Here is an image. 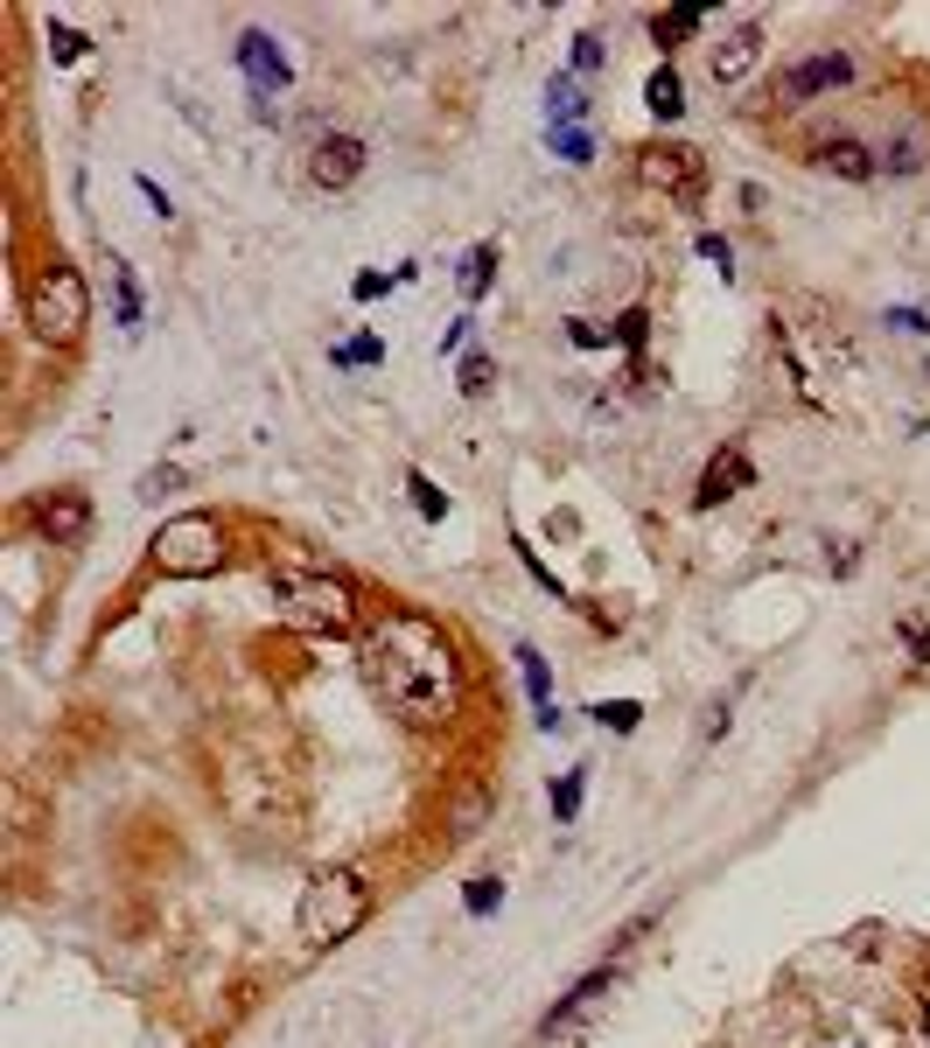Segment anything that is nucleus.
I'll return each instance as SVG.
<instances>
[{"label": "nucleus", "mask_w": 930, "mask_h": 1048, "mask_svg": "<svg viewBox=\"0 0 930 1048\" xmlns=\"http://www.w3.org/2000/svg\"><path fill=\"white\" fill-rule=\"evenodd\" d=\"M350 294H357V301H378V294H385V273H357Z\"/></svg>", "instance_id": "39"}, {"label": "nucleus", "mask_w": 930, "mask_h": 1048, "mask_svg": "<svg viewBox=\"0 0 930 1048\" xmlns=\"http://www.w3.org/2000/svg\"><path fill=\"white\" fill-rule=\"evenodd\" d=\"M581 112H587V99H581L574 70H560V78L546 84V120H553V126H567V120H581Z\"/></svg>", "instance_id": "18"}, {"label": "nucleus", "mask_w": 930, "mask_h": 1048, "mask_svg": "<svg viewBox=\"0 0 930 1048\" xmlns=\"http://www.w3.org/2000/svg\"><path fill=\"white\" fill-rule=\"evenodd\" d=\"M112 266V294H120V329H141V280H133L126 259H105Z\"/></svg>", "instance_id": "20"}, {"label": "nucleus", "mask_w": 930, "mask_h": 1048, "mask_svg": "<svg viewBox=\"0 0 930 1048\" xmlns=\"http://www.w3.org/2000/svg\"><path fill=\"white\" fill-rule=\"evenodd\" d=\"M882 322H888V329H930V315H923V308H888Z\"/></svg>", "instance_id": "38"}, {"label": "nucleus", "mask_w": 930, "mask_h": 1048, "mask_svg": "<svg viewBox=\"0 0 930 1048\" xmlns=\"http://www.w3.org/2000/svg\"><path fill=\"white\" fill-rule=\"evenodd\" d=\"M581 790H587V776H581V769H567L560 784H553V818H560V825H574V811H581Z\"/></svg>", "instance_id": "22"}, {"label": "nucleus", "mask_w": 930, "mask_h": 1048, "mask_svg": "<svg viewBox=\"0 0 930 1048\" xmlns=\"http://www.w3.org/2000/svg\"><path fill=\"white\" fill-rule=\"evenodd\" d=\"M147 552H155V566L168 581H211L224 566V531H217V518H203V510H182V518H168L155 539H147Z\"/></svg>", "instance_id": "5"}, {"label": "nucleus", "mask_w": 930, "mask_h": 1048, "mask_svg": "<svg viewBox=\"0 0 930 1048\" xmlns=\"http://www.w3.org/2000/svg\"><path fill=\"white\" fill-rule=\"evenodd\" d=\"M699 259H707V266H720V280L735 273V245L720 238V232H699Z\"/></svg>", "instance_id": "30"}, {"label": "nucleus", "mask_w": 930, "mask_h": 1048, "mask_svg": "<svg viewBox=\"0 0 930 1048\" xmlns=\"http://www.w3.org/2000/svg\"><path fill=\"white\" fill-rule=\"evenodd\" d=\"M637 176L651 189H664V196L693 203L699 182H707V161H699V147H686V140H651V147H637Z\"/></svg>", "instance_id": "6"}, {"label": "nucleus", "mask_w": 930, "mask_h": 1048, "mask_svg": "<svg viewBox=\"0 0 930 1048\" xmlns=\"http://www.w3.org/2000/svg\"><path fill=\"white\" fill-rule=\"evenodd\" d=\"M840 84H853V56L847 49H811L776 78L784 105H811V99H826V91H840Z\"/></svg>", "instance_id": "7"}, {"label": "nucleus", "mask_w": 930, "mask_h": 1048, "mask_svg": "<svg viewBox=\"0 0 930 1048\" xmlns=\"http://www.w3.org/2000/svg\"><path fill=\"white\" fill-rule=\"evenodd\" d=\"M406 489H413V504H421V518H441V510H448V497H441V489H434V483H427V475H421V469H413V475H406Z\"/></svg>", "instance_id": "29"}, {"label": "nucleus", "mask_w": 930, "mask_h": 1048, "mask_svg": "<svg viewBox=\"0 0 930 1048\" xmlns=\"http://www.w3.org/2000/svg\"><path fill=\"white\" fill-rule=\"evenodd\" d=\"M923 168V140L917 133H896V140L875 147V176H917Z\"/></svg>", "instance_id": "17"}, {"label": "nucleus", "mask_w": 930, "mask_h": 1048, "mask_svg": "<svg viewBox=\"0 0 930 1048\" xmlns=\"http://www.w3.org/2000/svg\"><path fill=\"white\" fill-rule=\"evenodd\" d=\"M329 357H336L344 371H357V364H378V357H385V342H378V336H357V342H336Z\"/></svg>", "instance_id": "24"}, {"label": "nucleus", "mask_w": 930, "mask_h": 1048, "mask_svg": "<svg viewBox=\"0 0 930 1048\" xmlns=\"http://www.w3.org/2000/svg\"><path fill=\"white\" fill-rule=\"evenodd\" d=\"M365 140L357 133H322L315 140V155H309V176H315V189H350L357 176H365Z\"/></svg>", "instance_id": "10"}, {"label": "nucleus", "mask_w": 930, "mask_h": 1048, "mask_svg": "<svg viewBox=\"0 0 930 1048\" xmlns=\"http://www.w3.org/2000/svg\"><path fill=\"white\" fill-rule=\"evenodd\" d=\"M29 525L43 531L49 545H85L91 539V497L85 489H49V497H35Z\"/></svg>", "instance_id": "8"}, {"label": "nucleus", "mask_w": 930, "mask_h": 1048, "mask_svg": "<svg viewBox=\"0 0 930 1048\" xmlns=\"http://www.w3.org/2000/svg\"><path fill=\"white\" fill-rule=\"evenodd\" d=\"M497 902H504V881H497V874H483V881H469V894H462V909H469V916H490V909H497Z\"/></svg>", "instance_id": "25"}, {"label": "nucleus", "mask_w": 930, "mask_h": 1048, "mask_svg": "<svg viewBox=\"0 0 930 1048\" xmlns=\"http://www.w3.org/2000/svg\"><path fill=\"white\" fill-rule=\"evenodd\" d=\"M643 105H651L658 120H679V112H686V84H679V70H672V64H658V70H651V84H643Z\"/></svg>", "instance_id": "16"}, {"label": "nucleus", "mask_w": 930, "mask_h": 1048, "mask_svg": "<svg viewBox=\"0 0 930 1048\" xmlns=\"http://www.w3.org/2000/svg\"><path fill=\"white\" fill-rule=\"evenodd\" d=\"M574 70H581V78H595V70H602V35H574Z\"/></svg>", "instance_id": "32"}, {"label": "nucleus", "mask_w": 930, "mask_h": 1048, "mask_svg": "<svg viewBox=\"0 0 930 1048\" xmlns=\"http://www.w3.org/2000/svg\"><path fill=\"white\" fill-rule=\"evenodd\" d=\"M699 29H707V14H699V8H672V14H658V22H651L658 49H679V43H686V35H699Z\"/></svg>", "instance_id": "19"}, {"label": "nucleus", "mask_w": 930, "mask_h": 1048, "mask_svg": "<svg viewBox=\"0 0 930 1048\" xmlns=\"http://www.w3.org/2000/svg\"><path fill=\"white\" fill-rule=\"evenodd\" d=\"M755 64H763V29H755V22H735V29L714 43V64H707V70H714V84H749Z\"/></svg>", "instance_id": "11"}, {"label": "nucleus", "mask_w": 930, "mask_h": 1048, "mask_svg": "<svg viewBox=\"0 0 930 1048\" xmlns=\"http://www.w3.org/2000/svg\"><path fill=\"white\" fill-rule=\"evenodd\" d=\"M490 273H497V245H477V252L462 259V294L483 301V294H490Z\"/></svg>", "instance_id": "21"}, {"label": "nucleus", "mask_w": 930, "mask_h": 1048, "mask_svg": "<svg viewBox=\"0 0 930 1048\" xmlns=\"http://www.w3.org/2000/svg\"><path fill=\"white\" fill-rule=\"evenodd\" d=\"M49 43H56V64H78V56L91 49V35H78V29H64V22H49Z\"/></svg>", "instance_id": "28"}, {"label": "nucleus", "mask_w": 930, "mask_h": 1048, "mask_svg": "<svg viewBox=\"0 0 930 1048\" xmlns=\"http://www.w3.org/2000/svg\"><path fill=\"white\" fill-rule=\"evenodd\" d=\"M595 720H602V728H616V734H630L637 720H643V707H637V699H602Z\"/></svg>", "instance_id": "26"}, {"label": "nucleus", "mask_w": 930, "mask_h": 1048, "mask_svg": "<svg viewBox=\"0 0 930 1048\" xmlns=\"http://www.w3.org/2000/svg\"><path fill=\"white\" fill-rule=\"evenodd\" d=\"M518 672H525V692H531V707H539V728H560V707H553V678H546V657L531 651V643H518Z\"/></svg>", "instance_id": "15"}, {"label": "nucleus", "mask_w": 930, "mask_h": 1048, "mask_svg": "<svg viewBox=\"0 0 930 1048\" xmlns=\"http://www.w3.org/2000/svg\"><path fill=\"white\" fill-rule=\"evenodd\" d=\"M238 64H245V78H253V99H259V112H273L266 99L294 84L288 56H280V43H273V35H266V29H245V35H238Z\"/></svg>", "instance_id": "9"}, {"label": "nucleus", "mask_w": 930, "mask_h": 1048, "mask_svg": "<svg viewBox=\"0 0 930 1048\" xmlns=\"http://www.w3.org/2000/svg\"><path fill=\"white\" fill-rule=\"evenodd\" d=\"M903 643H909V657H917V664H930V629L923 622H903Z\"/></svg>", "instance_id": "35"}, {"label": "nucleus", "mask_w": 930, "mask_h": 1048, "mask_svg": "<svg viewBox=\"0 0 930 1048\" xmlns=\"http://www.w3.org/2000/svg\"><path fill=\"white\" fill-rule=\"evenodd\" d=\"M266 595L280 601V616L315 629V636H344L357 622V595L350 581L336 574H315V566H266Z\"/></svg>", "instance_id": "2"}, {"label": "nucleus", "mask_w": 930, "mask_h": 1048, "mask_svg": "<svg viewBox=\"0 0 930 1048\" xmlns=\"http://www.w3.org/2000/svg\"><path fill=\"white\" fill-rule=\"evenodd\" d=\"M819 168L840 176V182H867L875 176V147L853 140V133H832V140H819Z\"/></svg>", "instance_id": "14"}, {"label": "nucleus", "mask_w": 930, "mask_h": 1048, "mask_svg": "<svg viewBox=\"0 0 930 1048\" xmlns=\"http://www.w3.org/2000/svg\"><path fill=\"white\" fill-rule=\"evenodd\" d=\"M365 678L385 699V713H399L406 728H448L462 707V657H455L448 629L413 616V608H385L365 629Z\"/></svg>", "instance_id": "1"}, {"label": "nucleus", "mask_w": 930, "mask_h": 1048, "mask_svg": "<svg viewBox=\"0 0 930 1048\" xmlns=\"http://www.w3.org/2000/svg\"><path fill=\"white\" fill-rule=\"evenodd\" d=\"M643 336H651V315H643V308H630L616 322V342H630V350H643Z\"/></svg>", "instance_id": "33"}, {"label": "nucleus", "mask_w": 930, "mask_h": 1048, "mask_svg": "<svg viewBox=\"0 0 930 1048\" xmlns=\"http://www.w3.org/2000/svg\"><path fill=\"white\" fill-rule=\"evenodd\" d=\"M553 155H560V161H574V168H581V161H595V140H587V133H581V126H553Z\"/></svg>", "instance_id": "23"}, {"label": "nucleus", "mask_w": 930, "mask_h": 1048, "mask_svg": "<svg viewBox=\"0 0 930 1048\" xmlns=\"http://www.w3.org/2000/svg\"><path fill=\"white\" fill-rule=\"evenodd\" d=\"M755 483V469H749V454L742 448H720L714 462H707V475H699V489H693V504L699 510H714V504H728V497H742V489Z\"/></svg>", "instance_id": "12"}, {"label": "nucleus", "mask_w": 930, "mask_h": 1048, "mask_svg": "<svg viewBox=\"0 0 930 1048\" xmlns=\"http://www.w3.org/2000/svg\"><path fill=\"white\" fill-rule=\"evenodd\" d=\"M469 329H477L469 315H462V322H448V329H441V357H455V350H462V342H469Z\"/></svg>", "instance_id": "37"}, {"label": "nucleus", "mask_w": 930, "mask_h": 1048, "mask_svg": "<svg viewBox=\"0 0 930 1048\" xmlns=\"http://www.w3.org/2000/svg\"><path fill=\"white\" fill-rule=\"evenodd\" d=\"M85 322H91V288H85V273H78V266H64V259H49L43 273L29 280V329H35V342H49V350H70V342L85 336Z\"/></svg>", "instance_id": "4"}, {"label": "nucleus", "mask_w": 930, "mask_h": 1048, "mask_svg": "<svg viewBox=\"0 0 930 1048\" xmlns=\"http://www.w3.org/2000/svg\"><path fill=\"white\" fill-rule=\"evenodd\" d=\"M176 489H182V469H147V475H141V497H147V504H155V497H176Z\"/></svg>", "instance_id": "31"}, {"label": "nucleus", "mask_w": 930, "mask_h": 1048, "mask_svg": "<svg viewBox=\"0 0 930 1048\" xmlns=\"http://www.w3.org/2000/svg\"><path fill=\"white\" fill-rule=\"evenodd\" d=\"M567 336H574L581 350H609V329H595V322H567Z\"/></svg>", "instance_id": "34"}, {"label": "nucleus", "mask_w": 930, "mask_h": 1048, "mask_svg": "<svg viewBox=\"0 0 930 1048\" xmlns=\"http://www.w3.org/2000/svg\"><path fill=\"white\" fill-rule=\"evenodd\" d=\"M133 182H141V196H147V203H155V210H161V217H176V203H168V189H161L155 176H133Z\"/></svg>", "instance_id": "36"}, {"label": "nucleus", "mask_w": 930, "mask_h": 1048, "mask_svg": "<svg viewBox=\"0 0 930 1048\" xmlns=\"http://www.w3.org/2000/svg\"><path fill=\"white\" fill-rule=\"evenodd\" d=\"M490 377H497V364H490V357L477 350V357H462V377H455V385H462L469 398H483V392H490Z\"/></svg>", "instance_id": "27"}, {"label": "nucleus", "mask_w": 930, "mask_h": 1048, "mask_svg": "<svg viewBox=\"0 0 930 1048\" xmlns=\"http://www.w3.org/2000/svg\"><path fill=\"white\" fill-rule=\"evenodd\" d=\"M609 993H616V971H587V979L574 985V993H567V1000L553 1006V1014H546V1027H539V1035H546V1041H553V1035H567V1027H574V1021H587V1014H595V1006L609 1000Z\"/></svg>", "instance_id": "13"}, {"label": "nucleus", "mask_w": 930, "mask_h": 1048, "mask_svg": "<svg viewBox=\"0 0 930 1048\" xmlns=\"http://www.w3.org/2000/svg\"><path fill=\"white\" fill-rule=\"evenodd\" d=\"M365 916H371V881H365L357 867H329V874H315L309 894H301V937H309L315 950L350 944L357 929H365Z\"/></svg>", "instance_id": "3"}]
</instances>
